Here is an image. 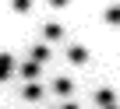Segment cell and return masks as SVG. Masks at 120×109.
<instances>
[{
    "instance_id": "5",
    "label": "cell",
    "mask_w": 120,
    "mask_h": 109,
    "mask_svg": "<svg viewBox=\"0 0 120 109\" xmlns=\"http://www.w3.org/2000/svg\"><path fill=\"white\" fill-rule=\"evenodd\" d=\"M67 60H71L74 67L88 63V49H85V46H67Z\"/></svg>"
},
{
    "instance_id": "6",
    "label": "cell",
    "mask_w": 120,
    "mask_h": 109,
    "mask_svg": "<svg viewBox=\"0 0 120 109\" xmlns=\"http://www.w3.org/2000/svg\"><path fill=\"white\" fill-rule=\"evenodd\" d=\"M14 74H21V77H25V81H39V74H42V67H39V63H32V60H28V63H21V67H18V70H14Z\"/></svg>"
},
{
    "instance_id": "11",
    "label": "cell",
    "mask_w": 120,
    "mask_h": 109,
    "mask_svg": "<svg viewBox=\"0 0 120 109\" xmlns=\"http://www.w3.org/2000/svg\"><path fill=\"white\" fill-rule=\"evenodd\" d=\"M109 109H116V105H109Z\"/></svg>"
},
{
    "instance_id": "4",
    "label": "cell",
    "mask_w": 120,
    "mask_h": 109,
    "mask_svg": "<svg viewBox=\"0 0 120 109\" xmlns=\"http://www.w3.org/2000/svg\"><path fill=\"white\" fill-rule=\"evenodd\" d=\"M92 102L102 105V109H109V105H116V95H113V88H99V91L92 95Z\"/></svg>"
},
{
    "instance_id": "7",
    "label": "cell",
    "mask_w": 120,
    "mask_h": 109,
    "mask_svg": "<svg viewBox=\"0 0 120 109\" xmlns=\"http://www.w3.org/2000/svg\"><path fill=\"white\" fill-rule=\"evenodd\" d=\"M53 91H56L60 98H67V95L74 91V81H71V77H56V81H53Z\"/></svg>"
},
{
    "instance_id": "10",
    "label": "cell",
    "mask_w": 120,
    "mask_h": 109,
    "mask_svg": "<svg viewBox=\"0 0 120 109\" xmlns=\"http://www.w3.org/2000/svg\"><path fill=\"white\" fill-rule=\"evenodd\" d=\"M60 109H81L78 102H64V105H60Z\"/></svg>"
},
{
    "instance_id": "1",
    "label": "cell",
    "mask_w": 120,
    "mask_h": 109,
    "mask_svg": "<svg viewBox=\"0 0 120 109\" xmlns=\"http://www.w3.org/2000/svg\"><path fill=\"white\" fill-rule=\"evenodd\" d=\"M21 95H25V102H42V98H46V88H42L39 81H28Z\"/></svg>"
},
{
    "instance_id": "12",
    "label": "cell",
    "mask_w": 120,
    "mask_h": 109,
    "mask_svg": "<svg viewBox=\"0 0 120 109\" xmlns=\"http://www.w3.org/2000/svg\"><path fill=\"white\" fill-rule=\"evenodd\" d=\"M56 109H60V105H56Z\"/></svg>"
},
{
    "instance_id": "2",
    "label": "cell",
    "mask_w": 120,
    "mask_h": 109,
    "mask_svg": "<svg viewBox=\"0 0 120 109\" xmlns=\"http://www.w3.org/2000/svg\"><path fill=\"white\" fill-rule=\"evenodd\" d=\"M14 70H18L14 56H11V53H0V81H7V77H14Z\"/></svg>"
},
{
    "instance_id": "3",
    "label": "cell",
    "mask_w": 120,
    "mask_h": 109,
    "mask_svg": "<svg viewBox=\"0 0 120 109\" xmlns=\"http://www.w3.org/2000/svg\"><path fill=\"white\" fill-rule=\"evenodd\" d=\"M49 53H53V49H49V46H46V42H39V46H32V49H28V60H32V63H39V67H42V63H46V60H49Z\"/></svg>"
},
{
    "instance_id": "9",
    "label": "cell",
    "mask_w": 120,
    "mask_h": 109,
    "mask_svg": "<svg viewBox=\"0 0 120 109\" xmlns=\"http://www.w3.org/2000/svg\"><path fill=\"white\" fill-rule=\"evenodd\" d=\"M106 21L116 25V21H120V7H109V11H106Z\"/></svg>"
},
{
    "instance_id": "8",
    "label": "cell",
    "mask_w": 120,
    "mask_h": 109,
    "mask_svg": "<svg viewBox=\"0 0 120 109\" xmlns=\"http://www.w3.org/2000/svg\"><path fill=\"white\" fill-rule=\"evenodd\" d=\"M42 35H46V42H60V39H64V25H56V21H49V25L42 28Z\"/></svg>"
}]
</instances>
